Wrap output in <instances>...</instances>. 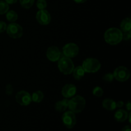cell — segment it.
I'll use <instances>...</instances> for the list:
<instances>
[{"label": "cell", "instance_id": "cell-29", "mask_svg": "<svg viewBox=\"0 0 131 131\" xmlns=\"http://www.w3.org/2000/svg\"><path fill=\"white\" fill-rule=\"evenodd\" d=\"M17 1L18 0H5V2L8 4V5H12V4L16 3Z\"/></svg>", "mask_w": 131, "mask_h": 131}, {"label": "cell", "instance_id": "cell-2", "mask_svg": "<svg viewBox=\"0 0 131 131\" xmlns=\"http://www.w3.org/2000/svg\"><path fill=\"white\" fill-rule=\"evenodd\" d=\"M86 106V100L84 97L80 95L74 96L69 101L68 107L70 111L74 113L82 112Z\"/></svg>", "mask_w": 131, "mask_h": 131}, {"label": "cell", "instance_id": "cell-24", "mask_svg": "<svg viewBox=\"0 0 131 131\" xmlns=\"http://www.w3.org/2000/svg\"><path fill=\"white\" fill-rule=\"evenodd\" d=\"M102 80L106 82V83H111L114 80L113 74H111V73L106 74L102 77Z\"/></svg>", "mask_w": 131, "mask_h": 131}, {"label": "cell", "instance_id": "cell-26", "mask_svg": "<svg viewBox=\"0 0 131 131\" xmlns=\"http://www.w3.org/2000/svg\"><path fill=\"white\" fill-rule=\"evenodd\" d=\"M6 27H7V25L6 23L3 21H0V33L6 31Z\"/></svg>", "mask_w": 131, "mask_h": 131}, {"label": "cell", "instance_id": "cell-11", "mask_svg": "<svg viewBox=\"0 0 131 131\" xmlns=\"http://www.w3.org/2000/svg\"><path fill=\"white\" fill-rule=\"evenodd\" d=\"M46 56L49 61L55 62V61H58V60L61 57V52L58 47L56 46H51L47 49Z\"/></svg>", "mask_w": 131, "mask_h": 131}, {"label": "cell", "instance_id": "cell-10", "mask_svg": "<svg viewBox=\"0 0 131 131\" xmlns=\"http://www.w3.org/2000/svg\"><path fill=\"white\" fill-rule=\"evenodd\" d=\"M36 19L38 23L42 26L48 25L51 20V14L47 10H40L36 14Z\"/></svg>", "mask_w": 131, "mask_h": 131}, {"label": "cell", "instance_id": "cell-12", "mask_svg": "<svg viewBox=\"0 0 131 131\" xmlns=\"http://www.w3.org/2000/svg\"><path fill=\"white\" fill-rule=\"evenodd\" d=\"M77 88L73 84H66L61 90V94L65 98H72L76 93Z\"/></svg>", "mask_w": 131, "mask_h": 131}, {"label": "cell", "instance_id": "cell-18", "mask_svg": "<svg viewBox=\"0 0 131 131\" xmlns=\"http://www.w3.org/2000/svg\"><path fill=\"white\" fill-rule=\"evenodd\" d=\"M44 98V94L40 90H37L33 93L31 95V101L35 103H40L43 101Z\"/></svg>", "mask_w": 131, "mask_h": 131}, {"label": "cell", "instance_id": "cell-32", "mask_svg": "<svg viewBox=\"0 0 131 131\" xmlns=\"http://www.w3.org/2000/svg\"><path fill=\"white\" fill-rule=\"evenodd\" d=\"M87 0H74V1H75L76 3H79V4H81V3H84Z\"/></svg>", "mask_w": 131, "mask_h": 131}, {"label": "cell", "instance_id": "cell-16", "mask_svg": "<svg viewBox=\"0 0 131 131\" xmlns=\"http://www.w3.org/2000/svg\"><path fill=\"white\" fill-rule=\"evenodd\" d=\"M120 29L122 33L131 32V20L130 18L126 17L123 19L120 23Z\"/></svg>", "mask_w": 131, "mask_h": 131}, {"label": "cell", "instance_id": "cell-17", "mask_svg": "<svg viewBox=\"0 0 131 131\" xmlns=\"http://www.w3.org/2000/svg\"><path fill=\"white\" fill-rule=\"evenodd\" d=\"M73 77L74 79L77 81H79L84 76V69L82 67V66H78L74 68L73 70Z\"/></svg>", "mask_w": 131, "mask_h": 131}, {"label": "cell", "instance_id": "cell-23", "mask_svg": "<svg viewBox=\"0 0 131 131\" xmlns=\"http://www.w3.org/2000/svg\"><path fill=\"white\" fill-rule=\"evenodd\" d=\"M47 1L46 0H37V6L39 10H44L47 7Z\"/></svg>", "mask_w": 131, "mask_h": 131}, {"label": "cell", "instance_id": "cell-25", "mask_svg": "<svg viewBox=\"0 0 131 131\" xmlns=\"http://www.w3.org/2000/svg\"><path fill=\"white\" fill-rule=\"evenodd\" d=\"M14 92V88H13L12 85L10 84H8L6 86V88H5V93L8 95H11Z\"/></svg>", "mask_w": 131, "mask_h": 131}, {"label": "cell", "instance_id": "cell-1", "mask_svg": "<svg viewBox=\"0 0 131 131\" xmlns=\"http://www.w3.org/2000/svg\"><path fill=\"white\" fill-rule=\"evenodd\" d=\"M104 38L108 44L115 46L120 43L123 40V33L118 28H109L105 31Z\"/></svg>", "mask_w": 131, "mask_h": 131}, {"label": "cell", "instance_id": "cell-21", "mask_svg": "<svg viewBox=\"0 0 131 131\" xmlns=\"http://www.w3.org/2000/svg\"><path fill=\"white\" fill-rule=\"evenodd\" d=\"M9 10V5L5 1H0V15L5 14Z\"/></svg>", "mask_w": 131, "mask_h": 131}, {"label": "cell", "instance_id": "cell-5", "mask_svg": "<svg viewBox=\"0 0 131 131\" xmlns=\"http://www.w3.org/2000/svg\"><path fill=\"white\" fill-rule=\"evenodd\" d=\"M6 31L8 35L14 39L20 38L23 35V27L17 23H12L9 24L6 27Z\"/></svg>", "mask_w": 131, "mask_h": 131}, {"label": "cell", "instance_id": "cell-28", "mask_svg": "<svg viewBox=\"0 0 131 131\" xmlns=\"http://www.w3.org/2000/svg\"><path fill=\"white\" fill-rule=\"evenodd\" d=\"M116 107H119V108H121L124 106V102H123L122 101H120L118 102H116Z\"/></svg>", "mask_w": 131, "mask_h": 131}, {"label": "cell", "instance_id": "cell-15", "mask_svg": "<svg viewBox=\"0 0 131 131\" xmlns=\"http://www.w3.org/2000/svg\"><path fill=\"white\" fill-rule=\"evenodd\" d=\"M102 104L104 108L108 111H113L116 107V102L111 99H105Z\"/></svg>", "mask_w": 131, "mask_h": 131}, {"label": "cell", "instance_id": "cell-30", "mask_svg": "<svg viewBox=\"0 0 131 131\" xmlns=\"http://www.w3.org/2000/svg\"><path fill=\"white\" fill-rule=\"evenodd\" d=\"M125 107H126V109L128 110L129 111H130L131 110V104L130 101H127V102L125 104Z\"/></svg>", "mask_w": 131, "mask_h": 131}, {"label": "cell", "instance_id": "cell-14", "mask_svg": "<svg viewBox=\"0 0 131 131\" xmlns=\"http://www.w3.org/2000/svg\"><path fill=\"white\" fill-rule=\"evenodd\" d=\"M69 100L68 99H65L62 101H58L56 102L54 106V108L58 112H63L67 109L68 105H69Z\"/></svg>", "mask_w": 131, "mask_h": 131}, {"label": "cell", "instance_id": "cell-6", "mask_svg": "<svg viewBox=\"0 0 131 131\" xmlns=\"http://www.w3.org/2000/svg\"><path fill=\"white\" fill-rule=\"evenodd\" d=\"M114 79L119 82L127 81L130 78V70L124 66H120L116 68L113 72Z\"/></svg>", "mask_w": 131, "mask_h": 131}, {"label": "cell", "instance_id": "cell-27", "mask_svg": "<svg viewBox=\"0 0 131 131\" xmlns=\"http://www.w3.org/2000/svg\"><path fill=\"white\" fill-rule=\"evenodd\" d=\"M131 38V32L123 33V39L125 40H129Z\"/></svg>", "mask_w": 131, "mask_h": 131}, {"label": "cell", "instance_id": "cell-19", "mask_svg": "<svg viewBox=\"0 0 131 131\" xmlns=\"http://www.w3.org/2000/svg\"><path fill=\"white\" fill-rule=\"evenodd\" d=\"M6 18L8 21L14 23L18 19V15L14 10H8L6 13Z\"/></svg>", "mask_w": 131, "mask_h": 131}, {"label": "cell", "instance_id": "cell-22", "mask_svg": "<svg viewBox=\"0 0 131 131\" xmlns=\"http://www.w3.org/2000/svg\"><path fill=\"white\" fill-rule=\"evenodd\" d=\"M92 93L94 96L97 97H101L104 94V90L101 87L96 86L93 88Z\"/></svg>", "mask_w": 131, "mask_h": 131}, {"label": "cell", "instance_id": "cell-31", "mask_svg": "<svg viewBox=\"0 0 131 131\" xmlns=\"http://www.w3.org/2000/svg\"><path fill=\"white\" fill-rule=\"evenodd\" d=\"M122 131H131V128L129 125H126L122 129Z\"/></svg>", "mask_w": 131, "mask_h": 131}, {"label": "cell", "instance_id": "cell-13", "mask_svg": "<svg viewBox=\"0 0 131 131\" xmlns=\"http://www.w3.org/2000/svg\"><path fill=\"white\" fill-rule=\"evenodd\" d=\"M128 115H129V113H127V111L124 110L120 109L117 111H116L114 117H115V120L117 121L118 122H124L127 120Z\"/></svg>", "mask_w": 131, "mask_h": 131}, {"label": "cell", "instance_id": "cell-8", "mask_svg": "<svg viewBox=\"0 0 131 131\" xmlns=\"http://www.w3.org/2000/svg\"><path fill=\"white\" fill-rule=\"evenodd\" d=\"M62 122L64 125L68 129H72L76 124V117L74 113L69 111L64 113L62 115Z\"/></svg>", "mask_w": 131, "mask_h": 131}, {"label": "cell", "instance_id": "cell-20", "mask_svg": "<svg viewBox=\"0 0 131 131\" xmlns=\"http://www.w3.org/2000/svg\"><path fill=\"white\" fill-rule=\"evenodd\" d=\"M35 0H19L20 5L26 9L30 8L33 5Z\"/></svg>", "mask_w": 131, "mask_h": 131}, {"label": "cell", "instance_id": "cell-7", "mask_svg": "<svg viewBox=\"0 0 131 131\" xmlns=\"http://www.w3.org/2000/svg\"><path fill=\"white\" fill-rule=\"evenodd\" d=\"M63 54L68 58H74L79 54V48L76 43H68L63 47Z\"/></svg>", "mask_w": 131, "mask_h": 131}, {"label": "cell", "instance_id": "cell-4", "mask_svg": "<svg viewBox=\"0 0 131 131\" xmlns=\"http://www.w3.org/2000/svg\"><path fill=\"white\" fill-rule=\"evenodd\" d=\"M82 67L85 72L95 73L100 70L101 63L97 59L94 58H88L84 60L82 64Z\"/></svg>", "mask_w": 131, "mask_h": 131}, {"label": "cell", "instance_id": "cell-3", "mask_svg": "<svg viewBox=\"0 0 131 131\" xmlns=\"http://www.w3.org/2000/svg\"><path fill=\"white\" fill-rule=\"evenodd\" d=\"M58 67L62 74L69 75L72 73L74 69V65L71 58L64 56L60 58L58 61Z\"/></svg>", "mask_w": 131, "mask_h": 131}, {"label": "cell", "instance_id": "cell-9", "mask_svg": "<svg viewBox=\"0 0 131 131\" xmlns=\"http://www.w3.org/2000/svg\"><path fill=\"white\" fill-rule=\"evenodd\" d=\"M16 102L20 106H26L30 104L31 101V95L26 91L21 90L17 92L15 95Z\"/></svg>", "mask_w": 131, "mask_h": 131}]
</instances>
